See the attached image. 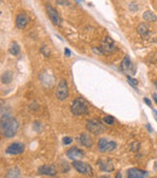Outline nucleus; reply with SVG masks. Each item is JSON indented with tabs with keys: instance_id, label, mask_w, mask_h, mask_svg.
I'll use <instances>...</instances> for the list:
<instances>
[{
	"instance_id": "obj_1",
	"label": "nucleus",
	"mask_w": 157,
	"mask_h": 178,
	"mask_svg": "<svg viewBox=\"0 0 157 178\" xmlns=\"http://www.w3.org/2000/svg\"><path fill=\"white\" fill-rule=\"evenodd\" d=\"M18 127H19V124L12 115L10 114L3 115L1 120H0V132H1V135L5 138H11L16 136Z\"/></svg>"
},
{
	"instance_id": "obj_2",
	"label": "nucleus",
	"mask_w": 157,
	"mask_h": 178,
	"mask_svg": "<svg viewBox=\"0 0 157 178\" xmlns=\"http://www.w3.org/2000/svg\"><path fill=\"white\" fill-rule=\"evenodd\" d=\"M70 110L73 113V115L75 116H81V115H86L88 113V104L87 102L81 97H77L73 101Z\"/></svg>"
},
{
	"instance_id": "obj_3",
	"label": "nucleus",
	"mask_w": 157,
	"mask_h": 178,
	"mask_svg": "<svg viewBox=\"0 0 157 178\" xmlns=\"http://www.w3.org/2000/svg\"><path fill=\"white\" fill-rule=\"evenodd\" d=\"M86 128L92 135H100L104 131V125L98 119H90L86 122Z\"/></svg>"
},
{
	"instance_id": "obj_4",
	"label": "nucleus",
	"mask_w": 157,
	"mask_h": 178,
	"mask_svg": "<svg viewBox=\"0 0 157 178\" xmlns=\"http://www.w3.org/2000/svg\"><path fill=\"white\" fill-rule=\"evenodd\" d=\"M100 50L103 52V55H111L114 53L115 51H117V47L114 43V40L109 36H105L102 41V45H100Z\"/></svg>"
},
{
	"instance_id": "obj_5",
	"label": "nucleus",
	"mask_w": 157,
	"mask_h": 178,
	"mask_svg": "<svg viewBox=\"0 0 157 178\" xmlns=\"http://www.w3.org/2000/svg\"><path fill=\"white\" fill-rule=\"evenodd\" d=\"M56 96L59 101H64L69 96V90H68V83L65 79H62V80L58 83V86L56 88Z\"/></svg>"
},
{
	"instance_id": "obj_6",
	"label": "nucleus",
	"mask_w": 157,
	"mask_h": 178,
	"mask_svg": "<svg viewBox=\"0 0 157 178\" xmlns=\"http://www.w3.org/2000/svg\"><path fill=\"white\" fill-rule=\"evenodd\" d=\"M73 167L78 172V173H81L83 176H92V169H91V166L83 162V161H78V160H74L73 161Z\"/></svg>"
},
{
	"instance_id": "obj_7",
	"label": "nucleus",
	"mask_w": 157,
	"mask_h": 178,
	"mask_svg": "<svg viewBox=\"0 0 157 178\" xmlns=\"http://www.w3.org/2000/svg\"><path fill=\"white\" fill-rule=\"evenodd\" d=\"M116 142L114 141H107L106 138H100L98 141V149L102 153H107V152H112L114 149H116Z\"/></svg>"
},
{
	"instance_id": "obj_8",
	"label": "nucleus",
	"mask_w": 157,
	"mask_h": 178,
	"mask_svg": "<svg viewBox=\"0 0 157 178\" xmlns=\"http://www.w3.org/2000/svg\"><path fill=\"white\" fill-rule=\"evenodd\" d=\"M45 7H46V12H47L48 17H50L51 22H52L54 26H59V24L62 23V18H61L59 14L57 12V10H56L53 6H51L50 4H46Z\"/></svg>"
},
{
	"instance_id": "obj_9",
	"label": "nucleus",
	"mask_w": 157,
	"mask_h": 178,
	"mask_svg": "<svg viewBox=\"0 0 157 178\" xmlns=\"http://www.w3.org/2000/svg\"><path fill=\"white\" fill-rule=\"evenodd\" d=\"M24 144L23 143H19V142H15L12 144H10L7 148H6V154L8 155H19L24 152Z\"/></svg>"
},
{
	"instance_id": "obj_10",
	"label": "nucleus",
	"mask_w": 157,
	"mask_h": 178,
	"mask_svg": "<svg viewBox=\"0 0 157 178\" xmlns=\"http://www.w3.org/2000/svg\"><path fill=\"white\" fill-rule=\"evenodd\" d=\"M121 69H122L123 72L127 73V75H131V74H134V73H135V68H134V66H133L132 62H131L129 56H124V58L122 59V62H121Z\"/></svg>"
},
{
	"instance_id": "obj_11",
	"label": "nucleus",
	"mask_w": 157,
	"mask_h": 178,
	"mask_svg": "<svg viewBox=\"0 0 157 178\" xmlns=\"http://www.w3.org/2000/svg\"><path fill=\"white\" fill-rule=\"evenodd\" d=\"M66 156L69 157V159H71V160H78V159H81V157L85 156V153H83L82 149H80V148L73 147V148H70V149L66 152Z\"/></svg>"
},
{
	"instance_id": "obj_12",
	"label": "nucleus",
	"mask_w": 157,
	"mask_h": 178,
	"mask_svg": "<svg viewBox=\"0 0 157 178\" xmlns=\"http://www.w3.org/2000/svg\"><path fill=\"white\" fill-rule=\"evenodd\" d=\"M76 141H77L78 144H81L83 147H87V148H91L93 145L92 138L90 137V135H87V133H80L76 137Z\"/></svg>"
},
{
	"instance_id": "obj_13",
	"label": "nucleus",
	"mask_w": 157,
	"mask_h": 178,
	"mask_svg": "<svg viewBox=\"0 0 157 178\" xmlns=\"http://www.w3.org/2000/svg\"><path fill=\"white\" fill-rule=\"evenodd\" d=\"M127 177L128 178H146V177H149V172L143 171L140 169H129L127 171Z\"/></svg>"
},
{
	"instance_id": "obj_14",
	"label": "nucleus",
	"mask_w": 157,
	"mask_h": 178,
	"mask_svg": "<svg viewBox=\"0 0 157 178\" xmlns=\"http://www.w3.org/2000/svg\"><path fill=\"white\" fill-rule=\"evenodd\" d=\"M39 173L44 176H56L57 174V169L53 165H44L41 167H39Z\"/></svg>"
},
{
	"instance_id": "obj_15",
	"label": "nucleus",
	"mask_w": 157,
	"mask_h": 178,
	"mask_svg": "<svg viewBox=\"0 0 157 178\" xmlns=\"http://www.w3.org/2000/svg\"><path fill=\"white\" fill-rule=\"evenodd\" d=\"M98 166L103 172H111L114 171V165L111 164V161L106 160V159H99L98 160Z\"/></svg>"
},
{
	"instance_id": "obj_16",
	"label": "nucleus",
	"mask_w": 157,
	"mask_h": 178,
	"mask_svg": "<svg viewBox=\"0 0 157 178\" xmlns=\"http://www.w3.org/2000/svg\"><path fill=\"white\" fill-rule=\"evenodd\" d=\"M28 23V16L25 14H19L16 18V27L18 29H23Z\"/></svg>"
},
{
	"instance_id": "obj_17",
	"label": "nucleus",
	"mask_w": 157,
	"mask_h": 178,
	"mask_svg": "<svg viewBox=\"0 0 157 178\" xmlns=\"http://www.w3.org/2000/svg\"><path fill=\"white\" fill-rule=\"evenodd\" d=\"M138 33L143 36V38H148L150 35V27L146 23H140L138 26Z\"/></svg>"
},
{
	"instance_id": "obj_18",
	"label": "nucleus",
	"mask_w": 157,
	"mask_h": 178,
	"mask_svg": "<svg viewBox=\"0 0 157 178\" xmlns=\"http://www.w3.org/2000/svg\"><path fill=\"white\" fill-rule=\"evenodd\" d=\"M143 18H144V21H146V22H156L157 16H156L152 11L148 10V11H145V12L143 14Z\"/></svg>"
},
{
	"instance_id": "obj_19",
	"label": "nucleus",
	"mask_w": 157,
	"mask_h": 178,
	"mask_svg": "<svg viewBox=\"0 0 157 178\" xmlns=\"http://www.w3.org/2000/svg\"><path fill=\"white\" fill-rule=\"evenodd\" d=\"M8 51H10V53H11V55L17 56V55H19V51H21V48H19V45H18L16 41H12L11 44H10Z\"/></svg>"
},
{
	"instance_id": "obj_20",
	"label": "nucleus",
	"mask_w": 157,
	"mask_h": 178,
	"mask_svg": "<svg viewBox=\"0 0 157 178\" xmlns=\"http://www.w3.org/2000/svg\"><path fill=\"white\" fill-rule=\"evenodd\" d=\"M5 177H7V178H11V177H13V178L21 177V171H19V169H17V167H12L11 170L7 171V173L5 174Z\"/></svg>"
},
{
	"instance_id": "obj_21",
	"label": "nucleus",
	"mask_w": 157,
	"mask_h": 178,
	"mask_svg": "<svg viewBox=\"0 0 157 178\" xmlns=\"http://www.w3.org/2000/svg\"><path fill=\"white\" fill-rule=\"evenodd\" d=\"M1 81L4 83V84H10L12 81V73L11 72H5V73H3V75H1Z\"/></svg>"
},
{
	"instance_id": "obj_22",
	"label": "nucleus",
	"mask_w": 157,
	"mask_h": 178,
	"mask_svg": "<svg viewBox=\"0 0 157 178\" xmlns=\"http://www.w3.org/2000/svg\"><path fill=\"white\" fill-rule=\"evenodd\" d=\"M127 81L131 84V86H132L133 88H136V87H138V80H135V79L131 78V75H127Z\"/></svg>"
},
{
	"instance_id": "obj_23",
	"label": "nucleus",
	"mask_w": 157,
	"mask_h": 178,
	"mask_svg": "<svg viewBox=\"0 0 157 178\" xmlns=\"http://www.w3.org/2000/svg\"><path fill=\"white\" fill-rule=\"evenodd\" d=\"M104 122L107 124V125H114L115 124V119L112 116H110V115L109 116H105L104 117Z\"/></svg>"
},
{
	"instance_id": "obj_24",
	"label": "nucleus",
	"mask_w": 157,
	"mask_h": 178,
	"mask_svg": "<svg viewBox=\"0 0 157 178\" xmlns=\"http://www.w3.org/2000/svg\"><path fill=\"white\" fill-rule=\"evenodd\" d=\"M62 141H63V144H64V145H69V144L73 142V138H71V137H63Z\"/></svg>"
},
{
	"instance_id": "obj_25",
	"label": "nucleus",
	"mask_w": 157,
	"mask_h": 178,
	"mask_svg": "<svg viewBox=\"0 0 157 178\" xmlns=\"http://www.w3.org/2000/svg\"><path fill=\"white\" fill-rule=\"evenodd\" d=\"M57 4L62 5V6H68L69 5V1H68V0H57Z\"/></svg>"
},
{
	"instance_id": "obj_26",
	"label": "nucleus",
	"mask_w": 157,
	"mask_h": 178,
	"mask_svg": "<svg viewBox=\"0 0 157 178\" xmlns=\"http://www.w3.org/2000/svg\"><path fill=\"white\" fill-rule=\"evenodd\" d=\"M129 7H131V11H136V10H139L138 7V4H135V3H131L129 4Z\"/></svg>"
},
{
	"instance_id": "obj_27",
	"label": "nucleus",
	"mask_w": 157,
	"mask_h": 178,
	"mask_svg": "<svg viewBox=\"0 0 157 178\" xmlns=\"http://www.w3.org/2000/svg\"><path fill=\"white\" fill-rule=\"evenodd\" d=\"M41 52L44 53L45 57H48V56H50V53H48V51H47V46H42V47H41Z\"/></svg>"
},
{
	"instance_id": "obj_28",
	"label": "nucleus",
	"mask_w": 157,
	"mask_h": 178,
	"mask_svg": "<svg viewBox=\"0 0 157 178\" xmlns=\"http://www.w3.org/2000/svg\"><path fill=\"white\" fill-rule=\"evenodd\" d=\"M139 143H133V145H132V150H134V152H136L139 149Z\"/></svg>"
},
{
	"instance_id": "obj_29",
	"label": "nucleus",
	"mask_w": 157,
	"mask_h": 178,
	"mask_svg": "<svg viewBox=\"0 0 157 178\" xmlns=\"http://www.w3.org/2000/svg\"><path fill=\"white\" fill-rule=\"evenodd\" d=\"M34 128H35L36 131H40V130H41V125L39 124V122H35V124H34Z\"/></svg>"
},
{
	"instance_id": "obj_30",
	"label": "nucleus",
	"mask_w": 157,
	"mask_h": 178,
	"mask_svg": "<svg viewBox=\"0 0 157 178\" xmlns=\"http://www.w3.org/2000/svg\"><path fill=\"white\" fill-rule=\"evenodd\" d=\"M64 53H65V56H68V57H69V56L71 55V52H70L69 48H65V50H64Z\"/></svg>"
},
{
	"instance_id": "obj_31",
	"label": "nucleus",
	"mask_w": 157,
	"mask_h": 178,
	"mask_svg": "<svg viewBox=\"0 0 157 178\" xmlns=\"http://www.w3.org/2000/svg\"><path fill=\"white\" fill-rule=\"evenodd\" d=\"M144 102H145L146 104H148L149 107H151V101L149 100V98H144Z\"/></svg>"
},
{
	"instance_id": "obj_32",
	"label": "nucleus",
	"mask_w": 157,
	"mask_h": 178,
	"mask_svg": "<svg viewBox=\"0 0 157 178\" xmlns=\"http://www.w3.org/2000/svg\"><path fill=\"white\" fill-rule=\"evenodd\" d=\"M146 128H148V130H149L150 132H152V128H151V126H150V124H148V125H146Z\"/></svg>"
},
{
	"instance_id": "obj_33",
	"label": "nucleus",
	"mask_w": 157,
	"mask_h": 178,
	"mask_svg": "<svg viewBox=\"0 0 157 178\" xmlns=\"http://www.w3.org/2000/svg\"><path fill=\"white\" fill-rule=\"evenodd\" d=\"M153 96V101L156 102V104H157V93H155V95H152Z\"/></svg>"
},
{
	"instance_id": "obj_34",
	"label": "nucleus",
	"mask_w": 157,
	"mask_h": 178,
	"mask_svg": "<svg viewBox=\"0 0 157 178\" xmlns=\"http://www.w3.org/2000/svg\"><path fill=\"white\" fill-rule=\"evenodd\" d=\"M153 115H155V119H156V121H157V112L153 110Z\"/></svg>"
},
{
	"instance_id": "obj_35",
	"label": "nucleus",
	"mask_w": 157,
	"mask_h": 178,
	"mask_svg": "<svg viewBox=\"0 0 157 178\" xmlns=\"http://www.w3.org/2000/svg\"><path fill=\"white\" fill-rule=\"evenodd\" d=\"M155 85H156V87H157V81H156V83H155Z\"/></svg>"
}]
</instances>
